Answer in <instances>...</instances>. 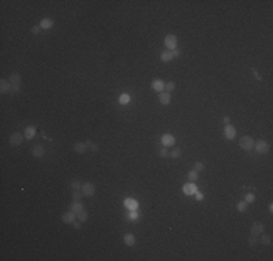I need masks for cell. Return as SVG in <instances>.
Segmentation results:
<instances>
[{
    "mask_svg": "<svg viewBox=\"0 0 273 261\" xmlns=\"http://www.w3.org/2000/svg\"><path fill=\"white\" fill-rule=\"evenodd\" d=\"M9 81H10V84H12V88H10V92L12 93H17L19 90H21V83H22L21 74H17L16 71L12 73V76L9 77Z\"/></svg>",
    "mask_w": 273,
    "mask_h": 261,
    "instance_id": "cell-1",
    "label": "cell"
},
{
    "mask_svg": "<svg viewBox=\"0 0 273 261\" xmlns=\"http://www.w3.org/2000/svg\"><path fill=\"white\" fill-rule=\"evenodd\" d=\"M240 147L243 148V149H246V151H250V149L254 147V141H253V138L248 136V135L241 136V139H240Z\"/></svg>",
    "mask_w": 273,
    "mask_h": 261,
    "instance_id": "cell-2",
    "label": "cell"
},
{
    "mask_svg": "<svg viewBox=\"0 0 273 261\" xmlns=\"http://www.w3.org/2000/svg\"><path fill=\"white\" fill-rule=\"evenodd\" d=\"M23 138H25V135H22L21 132H15V134L10 135V138H9V144H10L12 147H19V145L23 142Z\"/></svg>",
    "mask_w": 273,
    "mask_h": 261,
    "instance_id": "cell-3",
    "label": "cell"
},
{
    "mask_svg": "<svg viewBox=\"0 0 273 261\" xmlns=\"http://www.w3.org/2000/svg\"><path fill=\"white\" fill-rule=\"evenodd\" d=\"M254 148H256L257 154H267V151H269V144L266 142V141H263V139H260V141L254 142Z\"/></svg>",
    "mask_w": 273,
    "mask_h": 261,
    "instance_id": "cell-4",
    "label": "cell"
},
{
    "mask_svg": "<svg viewBox=\"0 0 273 261\" xmlns=\"http://www.w3.org/2000/svg\"><path fill=\"white\" fill-rule=\"evenodd\" d=\"M95 192H96V187H95L93 183H84L83 187H81V193H83V196H87V197L93 196Z\"/></svg>",
    "mask_w": 273,
    "mask_h": 261,
    "instance_id": "cell-5",
    "label": "cell"
},
{
    "mask_svg": "<svg viewBox=\"0 0 273 261\" xmlns=\"http://www.w3.org/2000/svg\"><path fill=\"white\" fill-rule=\"evenodd\" d=\"M164 45L167 46L168 50H176V45H177V38L176 35H167L166 39H164Z\"/></svg>",
    "mask_w": 273,
    "mask_h": 261,
    "instance_id": "cell-6",
    "label": "cell"
},
{
    "mask_svg": "<svg viewBox=\"0 0 273 261\" xmlns=\"http://www.w3.org/2000/svg\"><path fill=\"white\" fill-rule=\"evenodd\" d=\"M31 154L34 157H37V158H41V157L45 155V148L42 147V145H34V147L31 148Z\"/></svg>",
    "mask_w": 273,
    "mask_h": 261,
    "instance_id": "cell-7",
    "label": "cell"
},
{
    "mask_svg": "<svg viewBox=\"0 0 273 261\" xmlns=\"http://www.w3.org/2000/svg\"><path fill=\"white\" fill-rule=\"evenodd\" d=\"M161 142H163L164 147L167 148V147H173L176 141H174V136H173L172 134H166V135L161 136Z\"/></svg>",
    "mask_w": 273,
    "mask_h": 261,
    "instance_id": "cell-8",
    "label": "cell"
},
{
    "mask_svg": "<svg viewBox=\"0 0 273 261\" xmlns=\"http://www.w3.org/2000/svg\"><path fill=\"white\" fill-rule=\"evenodd\" d=\"M263 231H265V226H263V223L254 222V223L251 225V235L259 236L260 234H263Z\"/></svg>",
    "mask_w": 273,
    "mask_h": 261,
    "instance_id": "cell-9",
    "label": "cell"
},
{
    "mask_svg": "<svg viewBox=\"0 0 273 261\" xmlns=\"http://www.w3.org/2000/svg\"><path fill=\"white\" fill-rule=\"evenodd\" d=\"M76 218H77V213H74L73 211H70V212H66L63 216H61V219H63V222L64 223H73L74 221H76Z\"/></svg>",
    "mask_w": 273,
    "mask_h": 261,
    "instance_id": "cell-10",
    "label": "cell"
},
{
    "mask_svg": "<svg viewBox=\"0 0 273 261\" xmlns=\"http://www.w3.org/2000/svg\"><path fill=\"white\" fill-rule=\"evenodd\" d=\"M224 134H225V138L227 139H234L235 136V128L232 126V125H225V128H224Z\"/></svg>",
    "mask_w": 273,
    "mask_h": 261,
    "instance_id": "cell-11",
    "label": "cell"
},
{
    "mask_svg": "<svg viewBox=\"0 0 273 261\" xmlns=\"http://www.w3.org/2000/svg\"><path fill=\"white\" fill-rule=\"evenodd\" d=\"M164 84H166V83H164L163 80H161V78H157V80H154L151 83V87L154 88V90H157V92H163L164 90Z\"/></svg>",
    "mask_w": 273,
    "mask_h": 261,
    "instance_id": "cell-12",
    "label": "cell"
},
{
    "mask_svg": "<svg viewBox=\"0 0 273 261\" xmlns=\"http://www.w3.org/2000/svg\"><path fill=\"white\" fill-rule=\"evenodd\" d=\"M74 151L77 154H84L86 152V148H87V142H74Z\"/></svg>",
    "mask_w": 273,
    "mask_h": 261,
    "instance_id": "cell-13",
    "label": "cell"
},
{
    "mask_svg": "<svg viewBox=\"0 0 273 261\" xmlns=\"http://www.w3.org/2000/svg\"><path fill=\"white\" fill-rule=\"evenodd\" d=\"M10 88H12V84H10V81L9 80H2L0 81V92H2V94L9 93L10 92Z\"/></svg>",
    "mask_w": 273,
    "mask_h": 261,
    "instance_id": "cell-14",
    "label": "cell"
},
{
    "mask_svg": "<svg viewBox=\"0 0 273 261\" xmlns=\"http://www.w3.org/2000/svg\"><path fill=\"white\" fill-rule=\"evenodd\" d=\"M39 26H41L42 29H50V28H52V26H54V21H52V19H50V17H45V19H42V21H41Z\"/></svg>",
    "mask_w": 273,
    "mask_h": 261,
    "instance_id": "cell-15",
    "label": "cell"
},
{
    "mask_svg": "<svg viewBox=\"0 0 273 261\" xmlns=\"http://www.w3.org/2000/svg\"><path fill=\"white\" fill-rule=\"evenodd\" d=\"M183 192H185L186 194H193L197 192V187L193 184V183H189V184H185L183 186Z\"/></svg>",
    "mask_w": 273,
    "mask_h": 261,
    "instance_id": "cell-16",
    "label": "cell"
},
{
    "mask_svg": "<svg viewBox=\"0 0 273 261\" xmlns=\"http://www.w3.org/2000/svg\"><path fill=\"white\" fill-rule=\"evenodd\" d=\"M158 99H160V103H161V105H168V103H170V93L161 92Z\"/></svg>",
    "mask_w": 273,
    "mask_h": 261,
    "instance_id": "cell-17",
    "label": "cell"
},
{
    "mask_svg": "<svg viewBox=\"0 0 273 261\" xmlns=\"http://www.w3.org/2000/svg\"><path fill=\"white\" fill-rule=\"evenodd\" d=\"M124 242H125L128 247H132L135 244V236L132 234H125L124 235Z\"/></svg>",
    "mask_w": 273,
    "mask_h": 261,
    "instance_id": "cell-18",
    "label": "cell"
},
{
    "mask_svg": "<svg viewBox=\"0 0 273 261\" xmlns=\"http://www.w3.org/2000/svg\"><path fill=\"white\" fill-rule=\"evenodd\" d=\"M35 132H37V128H35V126H28L25 129V134H23V135H25L26 139H32L35 136Z\"/></svg>",
    "mask_w": 273,
    "mask_h": 261,
    "instance_id": "cell-19",
    "label": "cell"
},
{
    "mask_svg": "<svg viewBox=\"0 0 273 261\" xmlns=\"http://www.w3.org/2000/svg\"><path fill=\"white\" fill-rule=\"evenodd\" d=\"M172 59H173V54L170 50L161 52V61H163V63H168V61H172Z\"/></svg>",
    "mask_w": 273,
    "mask_h": 261,
    "instance_id": "cell-20",
    "label": "cell"
},
{
    "mask_svg": "<svg viewBox=\"0 0 273 261\" xmlns=\"http://www.w3.org/2000/svg\"><path fill=\"white\" fill-rule=\"evenodd\" d=\"M84 207H83V203L81 202H73L71 203V206H70V211H73L74 213H79L80 211H83Z\"/></svg>",
    "mask_w": 273,
    "mask_h": 261,
    "instance_id": "cell-21",
    "label": "cell"
},
{
    "mask_svg": "<svg viewBox=\"0 0 273 261\" xmlns=\"http://www.w3.org/2000/svg\"><path fill=\"white\" fill-rule=\"evenodd\" d=\"M70 187H71L73 192H76V190H81V187H83V184L80 183L79 178H74V180L71 181V184H70Z\"/></svg>",
    "mask_w": 273,
    "mask_h": 261,
    "instance_id": "cell-22",
    "label": "cell"
},
{
    "mask_svg": "<svg viewBox=\"0 0 273 261\" xmlns=\"http://www.w3.org/2000/svg\"><path fill=\"white\" fill-rule=\"evenodd\" d=\"M87 218H89V215H87V212L84 211H80L79 213H77V219H79L80 222H86V221H87Z\"/></svg>",
    "mask_w": 273,
    "mask_h": 261,
    "instance_id": "cell-23",
    "label": "cell"
},
{
    "mask_svg": "<svg viewBox=\"0 0 273 261\" xmlns=\"http://www.w3.org/2000/svg\"><path fill=\"white\" fill-rule=\"evenodd\" d=\"M180 155H182V149H180V148H173L172 152H168V157H172V158H179Z\"/></svg>",
    "mask_w": 273,
    "mask_h": 261,
    "instance_id": "cell-24",
    "label": "cell"
},
{
    "mask_svg": "<svg viewBox=\"0 0 273 261\" xmlns=\"http://www.w3.org/2000/svg\"><path fill=\"white\" fill-rule=\"evenodd\" d=\"M188 178H189V181L190 183H193V181H196V178H197V171L196 170H190L189 173H188Z\"/></svg>",
    "mask_w": 273,
    "mask_h": 261,
    "instance_id": "cell-25",
    "label": "cell"
},
{
    "mask_svg": "<svg viewBox=\"0 0 273 261\" xmlns=\"http://www.w3.org/2000/svg\"><path fill=\"white\" fill-rule=\"evenodd\" d=\"M247 207H248V203L244 200V202H240L238 205H237V209H238V212H247Z\"/></svg>",
    "mask_w": 273,
    "mask_h": 261,
    "instance_id": "cell-26",
    "label": "cell"
},
{
    "mask_svg": "<svg viewBox=\"0 0 273 261\" xmlns=\"http://www.w3.org/2000/svg\"><path fill=\"white\" fill-rule=\"evenodd\" d=\"M260 235H261V234H260ZM260 242L263 245H270V244H272V238H270V235H261Z\"/></svg>",
    "mask_w": 273,
    "mask_h": 261,
    "instance_id": "cell-27",
    "label": "cell"
},
{
    "mask_svg": "<svg viewBox=\"0 0 273 261\" xmlns=\"http://www.w3.org/2000/svg\"><path fill=\"white\" fill-rule=\"evenodd\" d=\"M128 102H129V94H126V93L121 94V97H119V103H121V105H126Z\"/></svg>",
    "mask_w": 273,
    "mask_h": 261,
    "instance_id": "cell-28",
    "label": "cell"
},
{
    "mask_svg": "<svg viewBox=\"0 0 273 261\" xmlns=\"http://www.w3.org/2000/svg\"><path fill=\"white\" fill-rule=\"evenodd\" d=\"M174 87H176V84H174L173 81H170V83H166V84H164V90H166L167 93L173 92V90H174Z\"/></svg>",
    "mask_w": 273,
    "mask_h": 261,
    "instance_id": "cell-29",
    "label": "cell"
},
{
    "mask_svg": "<svg viewBox=\"0 0 273 261\" xmlns=\"http://www.w3.org/2000/svg\"><path fill=\"white\" fill-rule=\"evenodd\" d=\"M257 244H259V241H257V238H256L254 235H251L250 238H248V245H250L251 248H254Z\"/></svg>",
    "mask_w": 273,
    "mask_h": 261,
    "instance_id": "cell-30",
    "label": "cell"
},
{
    "mask_svg": "<svg viewBox=\"0 0 273 261\" xmlns=\"http://www.w3.org/2000/svg\"><path fill=\"white\" fill-rule=\"evenodd\" d=\"M81 196H83V193L79 192V190L73 192V200H74V202H80V200H81Z\"/></svg>",
    "mask_w": 273,
    "mask_h": 261,
    "instance_id": "cell-31",
    "label": "cell"
},
{
    "mask_svg": "<svg viewBox=\"0 0 273 261\" xmlns=\"http://www.w3.org/2000/svg\"><path fill=\"white\" fill-rule=\"evenodd\" d=\"M126 206L134 211V209H137V207H138V203H135L132 199H128V200H126Z\"/></svg>",
    "mask_w": 273,
    "mask_h": 261,
    "instance_id": "cell-32",
    "label": "cell"
},
{
    "mask_svg": "<svg viewBox=\"0 0 273 261\" xmlns=\"http://www.w3.org/2000/svg\"><path fill=\"white\" fill-rule=\"evenodd\" d=\"M254 200H256V196H254L253 193H248L247 196H246V202L247 203H253Z\"/></svg>",
    "mask_w": 273,
    "mask_h": 261,
    "instance_id": "cell-33",
    "label": "cell"
},
{
    "mask_svg": "<svg viewBox=\"0 0 273 261\" xmlns=\"http://www.w3.org/2000/svg\"><path fill=\"white\" fill-rule=\"evenodd\" d=\"M205 168V165H203V163H201V161H197V163H195V170L196 171H202V170Z\"/></svg>",
    "mask_w": 273,
    "mask_h": 261,
    "instance_id": "cell-34",
    "label": "cell"
},
{
    "mask_svg": "<svg viewBox=\"0 0 273 261\" xmlns=\"http://www.w3.org/2000/svg\"><path fill=\"white\" fill-rule=\"evenodd\" d=\"M160 157H161V158H166V157H168V151H167V148L164 147L163 149H161V151H160V154H158Z\"/></svg>",
    "mask_w": 273,
    "mask_h": 261,
    "instance_id": "cell-35",
    "label": "cell"
},
{
    "mask_svg": "<svg viewBox=\"0 0 273 261\" xmlns=\"http://www.w3.org/2000/svg\"><path fill=\"white\" fill-rule=\"evenodd\" d=\"M39 29H41V26H39V25H37V26H32V28H31V32H32V34H35V35H37V34H38V32H39Z\"/></svg>",
    "mask_w": 273,
    "mask_h": 261,
    "instance_id": "cell-36",
    "label": "cell"
},
{
    "mask_svg": "<svg viewBox=\"0 0 273 261\" xmlns=\"http://www.w3.org/2000/svg\"><path fill=\"white\" fill-rule=\"evenodd\" d=\"M128 218H129V219H137V218H138V213L132 211V212L129 213V216H128Z\"/></svg>",
    "mask_w": 273,
    "mask_h": 261,
    "instance_id": "cell-37",
    "label": "cell"
},
{
    "mask_svg": "<svg viewBox=\"0 0 273 261\" xmlns=\"http://www.w3.org/2000/svg\"><path fill=\"white\" fill-rule=\"evenodd\" d=\"M172 54H173V57H179V55H180V51H177V50H172Z\"/></svg>",
    "mask_w": 273,
    "mask_h": 261,
    "instance_id": "cell-38",
    "label": "cell"
},
{
    "mask_svg": "<svg viewBox=\"0 0 273 261\" xmlns=\"http://www.w3.org/2000/svg\"><path fill=\"white\" fill-rule=\"evenodd\" d=\"M73 225H74V228H76V229H80V228H81V223H80V221H79V222H73Z\"/></svg>",
    "mask_w": 273,
    "mask_h": 261,
    "instance_id": "cell-39",
    "label": "cell"
},
{
    "mask_svg": "<svg viewBox=\"0 0 273 261\" xmlns=\"http://www.w3.org/2000/svg\"><path fill=\"white\" fill-rule=\"evenodd\" d=\"M222 121H224V123H225V125H230V118H228V116H225Z\"/></svg>",
    "mask_w": 273,
    "mask_h": 261,
    "instance_id": "cell-40",
    "label": "cell"
},
{
    "mask_svg": "<svg viewBox=\"0 0 273 261\" xmlns=\"http://www.w3.org/2000/svg\"><path fill=\"white\" fill-rule=\"evenodd\" d=\"M196 197H197V200H202V197H203V196H202L201 193H197V192H196Z\"/></svg>",
    "mask_w": 273,
    "mask_h": 261,
    "instance_id": "cell-41",
    "label": "cell"
}]
</instances>
